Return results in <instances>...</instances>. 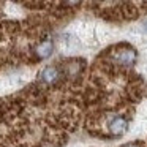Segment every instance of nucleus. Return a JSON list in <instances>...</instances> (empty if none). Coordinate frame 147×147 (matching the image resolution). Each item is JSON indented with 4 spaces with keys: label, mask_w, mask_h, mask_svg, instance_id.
I'll use <instances>...</instances> for the list:
<instances>
[{
    "label": "nucleus",
    "mask_w": 147,
    "mask_h": 147,
    "mask_svg": "<svg viewBox=\"0 0 147 147\" xmlns=\"http://www.w3.org/2000/svg\"><path fill=\"white\" fill-rule=\"evenodd\" d=\"M136 59H138V54L131 46L128 45H120L114 49L112 52V60L115 62L117 65L120 67H125V68H130L136 63Z\"/></svg>",
    "instance_id": "f257e3e1"
},
{
    "label": "nucleus",
    "mask_w": 147,
    "mask_h": 147,
    "mask_svg": "<svg viewBox=\"0 0 147 147\" xmlns=\"http://www.w3.org/2000/svg\"><path fill=\"white\" fill-rule=\"evenodd\" d=\"M128 130V120L123 115H112L108 122V131L112 136H122Z\"/></svg>",
    "instance_id": "f03ea898"
},
{
    "label": "nucleus",
    "mask_w": 147,
    "mask_h": 147,
    "mask_svg": "<svg viewBox=\"0 0 147 147\" xmlns=\"http://www.w3.org/2000/svg\"><path fill=\"white\" fill-rule=\"evenodd\" d=\"M60 78H62V71L57 67H46L41 71V74H40L41 82L46 84V86H54V84H57L60 81Z\"/></svg>",
    "instance_id": "7ed1b4c3"
},
{
    "label": "nucleus",
    "mask_w": 147,
    "mask_h": 147,
    "mask_svg": "<svg viewBox=\"0 0 147 147\" xmlns=\"http://www.w3.org/2000/svg\"><path fill=\"white\" fill-rule=\"evenodd\" d=\"M52 51H54V43L51 40H45L35 48V54L38 59H48L52 54Z\"/></svg>",
    "instance_id": "20e7f679"
},
{
    "label": "nucleus",
    "mask_w": 147,
    "mask_h": 147,
    "mask_svg": "<svg viewBox=\"0 0 147 147\" xmlns=\"http://www.w3.org/2000/svg\"><path fill=\"white\" fill-rule=\"evenodd\" d=\"M82 67H84V62L70 60V62L65 63L63 71H65V74H68V76H76V74H79V71L82 70Z\"/></svg>",
    "instance_id": "39448f33"
},
{
    "label": "nucleus",
    "mask_w": 147,
    "mask_h": 147,
    "mask_svg": "<svg viewBox=\"0 0 147 147\" xmlns=\"http://www.w3.org/2000/svg\"><path fill=\"white\" fill-rule=\"evenodd\" d=\"M67 3L70 5V7H76V5L81 3V0H67Z\"/></svg>",
    "instance_id": "423d86ee"
},
{
    "label": "nucleus",
    "mask_w": 147,
    "mask_h": 147,
    "mask_svg": "<svg viewBox=\"0 0 147 147\" xmlns=\"http://www.w3.org/2000/svg\"><path fill=\"white\" fill-rule=\"evenodd\" d=\"M123 147H142L139 142H130V144H125Z\"/></svg>",
    "instance_id": "0eeeda50"
}]
</instances>
